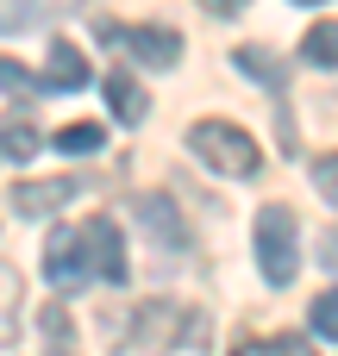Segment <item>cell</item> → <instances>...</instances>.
Masks as SVG:
<instances>
[{
	"mask_svg": "<svg viewBox=\"0 0 338 356\" xmlns=\"http://www.w3.org/2000/svg\"><path fill=\"white\" fill-rule=\"evenodd\" d=\"M188 150H194L213 175H232V181H251V175L263 169L257 138H251L245 125H232V119H194V125H188Z\"/></svg>",
	"mask_w": 338,
	"mask_h": 356,
	"instance_id": "obj_1",
	"label": "cell"
},
{
	"mask_svg": "<svg viewBox=\"0 0 338 356\" xmlns=\"http://www.w3.org/2000/svg\"><path fill=\"white\" fill-rule=\"evenodd\" d=\"M257 269L270 288H289L301 269V225L289 207H263L257 213Z\"/></svg>",
	"mask_w": 338,
	"mask_h": 356,
	"instance_id": "obj_2",
	"label": "cell"
},
{
	"mask_svg": "<svg viewBox=\"0 0 338 356\" xmlns=\"http://www.w3.org/2000/svg\"><path fill=\"white\" fill-rule=\"evenodd\" d=\"M188 332H201V325L188 319V307H182V300H138V313H132V332H125V350H138V356H163V350H176Z\"/></svg>",
	"mask_w": 338,
	"mask_h": 356,
	"instance_id": "obj_3",
	"label": "cell"
},
{
	"mask_svg": "<svg viewBox=\"0 0 338 356\" xmlns=\"http://www.w3.org/2000/svg\"><path fill=\"white\" fill-rule=\"evenodd\" d=\"M82 244H88V269L100 275V282H125L132 275V263H125V238H119V225L107 219V213H94L88 225H82Z\"/></svg>",
	"mask_w": 338,
	"mask_h": 356,
	"instance_id": "obj_4",
	"label": "cell"
},
{
	"mask_svg": "<svg viewBox=\"0 0 338 356\" xmlns=\"http://www.w3.org/2000/svg\"><path fill=\"white\" fill-rule=\"evenodd\" d=\"M132 213H138V225L157 238V250H163V257L188 250V219L176 213V200H169V194H138V200H132Z\"/></svg>",
	"mask_w": 338,
	"mask_h": 356,
	"instance_id": "obj_5",
	"label": "cell"
},
{
	"mask_svg": "<svg viewBox=\"0 0 338 356\" xmlns=\"http://www.w3.org/2000/svg\"><path fill=\"white\" fill-rule=\"evenodd\" d=\"M44 275H50V288H82V282H88V244H82L75 225H56V232H50V244H44Z\"/></svg>",
	"mask_w": 338,
	"mask_h": 356,
	"instance_id": "obj_6",
	"label": "cell"
},
{
	"mask_svg": "<svg viewBox=\"0 0 338 356\" xmlns=\"http://www.w3.org/2000/svg\"><path fill=\"white\" fill-rule=\"evenodd\" d=\"M107 38H113V44H125L144 69H176V56H182V38H176V31H163V25H132V31L107 25Z\"/></svg>",
	"mask_w": 338,
	"mask_h": 356,
	"instance_id": "obj_7",
	"label": "cell"
},
{
	"mask_svg": "<svg viewBox=\"0 0 338 356\" xmlns=\"http://www.w3.org/2000/svg\"><path fill=\"white\" fill-rule=\"evenodd\" d=\"M75 194H82L75 175H38V181H19V188H13V213L38 219V213H56V207L75 200Z\"/></svg>",
	"mask_w": 338,
	"mask_h": 356,
	"instance_id": "obj_8",
	"label": "cell"
},
{
	"mask_svg": "<svg viewBox=\"0 0 338 356\" xmlns=\"http://www.w3.org/2000/svg\"><path fill=\"white\" fill-rule=\"evenodd\" d=\"M38 88H56V94L88 88V56H82L69 38H56V44H50V63H44V75H38Z\"/></svg>",
	"mask_w": 338,
	"mask_h": 356,
	"instance_id": "obj_9",
	"label": "cell"
},
{
	"mask_svg": "<svg viewBox=\"0 0 338 356\" xmlns=\"http://www.w3.org/2000/svg\"><path fill=\"white\" fill-rule=\"evenodd\" d=\"M107 106H113V119L119 125H144V113H151V94L119 69V75H107Z\"/></svg>",
	"mask_w": 338,
	"mask_h": 356,
	"instance_id": "obj_10",
	"label": "cell"
},
{
	"mask_svg": "<svg viewBox=\"0 0 338 356\" xmlns=\"http://www.w3.org/2000/svg\"><path fill=\"white\" fill-rule=\"evenodd\" d=\"M301 63H307V69H338V19L307 25V38H301Z\"/></svg>",
	"mask_w": 338,
	"mask_h": 356,
	"instance_id": "obj_11",
	"label": "cell"
},
{
	"mask_svg": "<svg viewBox=\"0 0 338 356\" xmlns=\"http://www.w3.org/2000/svg\"><path fill=\"white\" fill-rule=\"evenodd\" d=\"M232 63H238V75H251L263 88H282V56L270 44H245V50H232Z\"/></svg>",
	"mask_w": 338,
	"mask_h": 356,
	"instance_id": "obj_12",
	"label": "cell"
},
{
	"mask_svg": "<svg viewBox=\"0 0 338 356\" xmlns=\"http://www.w3.org/2000/svg\"><path fill=\"white\" fill-rule=\"evenodd\" d=\"M50 13H56V0H0V31H6V38H19V31H38Z\"/></svg>",
	"mask_w": 338,
	"mask_h": 356,
	"instance_id": "obj_13",
	"label": "cell"
},
{
	"mask_svg": "<svg viewBox=\"0 0 338 356\" xmlns=\"http://www.w3.org/2000/svg\"><path fill=\"white\" fill-rule=\"evenodd\" d=\"M0 156H6V163H31V156H38V125L13 113V119L0 125Z\"/></svg>",
	"mask_w": 338,
	"mask_h": 356,
	"instance_id": "obj_14",
	"label": "cell"
},
{
	"mask_svg": "<svg viewBox=\"0 0 338 356\" xmlns=\"http://www.w3.org/2000/svg\"><path fill=\"white\" fill-rule=\"evenodd\" d=\"M56 150H63V156H94V150H107V125L75 119V125H63V131H56Z\"/></svg>",
	"mask_w": 338,
	"mask_h": 356,
	"instance_id": "obj_15",
	"label": "cell"
},
{
	"mask_svg": "<svg viewBox=\"0 0 338 356\" xmlns=\"http://www.w3.org/2000/svg\"><path fill=\"white\" fill-rule=\"evenodd\" d=\"M19 332V269L0 263V344H13Z\"/></svg>",
	"mask_w": 338,
	"mask_h": 356,
	"instance_id": "obj_16",
	"label": "cell"
},
{
	"mask_svg": "<svg viewBox=\"0 0 338 356\" xmlns=\"http://www.w3.org/2000/svg\"><path fill=\"white\" fill-rule=\"evenodd\" d=\"M232 356H314V344H307V338H289V332H282V338H257V344H238Z\"/></svg>",
	"mask_w": 338,
	"mask_h": 356,
	"instance_id": "obj_17",
	"label": "cell"
},
{
	"mask_svg": "<svg viewBox=\"0 0 338 356\" xmlns=\"http://www.w3.org/2000/svg\"><path fill=\"white\" fill-rule=\"evenodd\" d=\"M307 319H314V332H320V338H338V288L314 294V313H307Z\"/></svg>",
	"mask_w": 338,
	"mask_h": 356,
	"instance_id": "obj_18",
	"label": "cell"
},
{
	"mask_svg": "<svg viewBox=\"0 0 338 356\" xmlns=\"http://www.w3.org/2000/svg\"><path fill=\"white\" fill-rule=\"evenodd\" d=\"M44 332H50V350L44 356H69L75 344H69V313L63 307H44Z\"/></svg>",
	"mask_w": 338,
	"mask_h": 356,
	"instance_id": "obj_19",
	"label": "cell"
},
{
	"mask_svg": "<svg viewBox=\"0 0 338 356\" xmlns=\"http://www.w3.org/2000/svg\"><path fill=\"white\" fill-rule=\"evenodd\" d=\"M0 94H38V75L19 69L13 56H0Z\"/></svg>",
	"mask_w": 338,
	"mask_h": 356,
	"instance_id": "obj_20",
	"label": "cell"
},
{
	"mask_svg": "<svg viewBox=\"0 0 338 356\" xmlns=\"http://www.w3.org/2000/svg\"><path fill=\"white\" fill-rule=\"evenodd\" d=\"M314 188H320L326 207H338V156H320V163H314Z\"/></svg>",
	"mask_w": 338,
	"mask_h": 356,
	"instance_id": "obj_21",
	"label": "cell"
},
{
	"mask_svg": "<svg viewBox=\"0 0 338 356\" xmlns=\"http://www.w3.org/2000/svg\"><path fill=\"white\" fill-rule=\"evenodd\" d=\"M314 257H320V269H332V275H338V225H332V232H320V250H314Z\"/></svg>",
	"mask_w": 338,
	"mask_h": 356,
	"instance_id": "obj_22",
	"label": "cell"
},
{
	"mask_svg": "<svg viewBox=\"0 0 338 356\" xmlns=\"http://www.w3.org/2000/svg\"><path fill=\"white\" fill-rule=\"evenodd\" d=\"M201 6H207L213 19H232V13H245V0H201Z\"/></svg>",
	"mask_w": 338,
	"mask_h": 356,
	"instance_id": "obj_23",
	"label": "cell"
},
{
	"mask_svg": "<svg viewBox=\"0 0 338 356\" xmlns=\"http://www.w3.org/2000/svg\"><path fill=\"white\" fill-rule=\"evenodd\" d=\"M295 6H320V0H295Z\"/></svg>",
	"mask_w": 338,
	"mask_h": 356,
	"instance_id": "obj_24",
	"label": "cell"
}]
</instances>
